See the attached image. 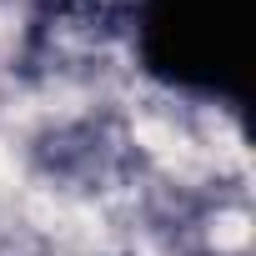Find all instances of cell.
Listing matches in <instances>:
<instances>
[{
	"mask_svg": "<svg viewBox=\"0 0 256 256\" xmlns=\"http://www.w3.org/2000/svg\"><path fill=\"white\" fill-rule=\"evenodd\" d=\"M241 26H246L241 0H146L141 56L171 86L236 96Z\"/></svg>",
	"mask_w": 256,
	"mask_h": 256,
	"instance_id": "6da1fadb",
	"label": "cell"
}]
</instances>
